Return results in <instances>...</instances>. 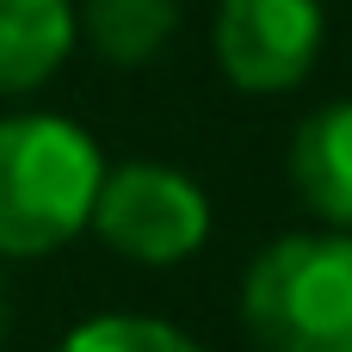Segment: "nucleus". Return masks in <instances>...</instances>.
<instances>
[{
  "label": "nucleus",
  "instance_id": "nucleus-1",
  "mask_svg": "<svg viewBox=\"0 0 352 352\" xmlns=\"http://www.w3.org/2000/svg\"><path fill=\"white\" fill-rule=\"evenodd\" d=\"M99 142L62 111L0 118V260H43L93 223Z\"/></svg>",
  "mask_w": 352,
  "mask_h": 352
},
{
  "label": "nucleus",
  "instance_id": "nucleus-2",
  "mask_svg": "<svg viewBox=\"0 0 352 352\" xmlns=\"http://www.w3.org/2000/svg\"><path fill=\"white\" fill-rule=\"evenodd\" d=\"M241 328L260 352H352V235H278L241 278Z\"/></svg>",
  "mask_w": 352,
  "mask_h": 352
},
{
  "label": "nucleus",
  "instance_id": "nucleus-3",
  "mask_svg": "<svg viewBox=\"0 0 352 352\" xmlns=\"http://www.w3.org/2000/svg\"><path fill=\"white\" fill-rule=\"evenodd\" d=\"M87 229L136 266H179L210 241V198L167 161H124L105 167Z\"/></svg>",
  "mask_w": 352,
  "mask_h": 352
},
{
  "label": "nucleus",
  "instance_id": "nucleus-4",
  "mask_svg": "<svg viewBox=\"0 0 352 352\" xmlns=\"http://www.w3.org/2000/svg\"><path fill=\"white\" fill-rule=\"evenodd\" d=\"M210 37L223 80L235 93L272 99L309 80L328 37V12L322 0H223Z\"/></svg>",
  "mask_w": 352,
  "mask_h": 352
},
{
  "label": "nucleus",
  "instance_id": "nucleus-5",
  "mask_svg": "<svg viewBox=\"0 0 352 352\" xmlns=\"http://www.w3.org/2000/svg\"><path fill=\"white\" fill-rule=\"evenodd\" d=\"M291 186L297 198L328 223L352 235V99H334V105H316L297 136H291Z\"/></svg>",
  "mask_w": 352,
  "mask_h": 352
},
{
  "label": "nucleus",
  "instance_id": "nucleus-6",
  "mask_svg": "<svg viewBox=\"0 0 352 352\" xmlns=\"http://www.w3.org/2000/svg\"><path fill=\"white\" fill-rule=\"evenodd\" d=\"M74 56V0H0V93H37Z\"/></svg>",
  "mask_w": 352,
  "mask_h": 352
},
{
  "label": "nucleus",
  "instance_id": "nucleus-7",
  "mask_svg": "<svg viewBox=\"0 0 352 352\" xmlns=\"http://www.w3.org/2000/svg\"><path fill=\"white\" fill-rule=\"evenodd\" d=\"M179 37V0H74V43L111 68H142Z\"/></svg>",
  "mask_w": 352,
  "mask_h": 352
},
{
  "label": "nucleus",
  "instance_id": "nucleus-8",
  "mask_svg": "<svg viewBox=\"0 0 352 352\" xmlns=\"http://www.w3.org/2000/svg\"><path fill=\"white\" fill-rule=\"evenodd\" d=\"M56 352H204V346L192 334H179L173 322H155V316H93Z\"/></svg>",
  "mask_w": 352,
  "mask_h": 352
},
{
  "label": "nucleus",
  "instance_id": "nucleus-9",
  "mask_svg": "<svg viewBox=\"0 0 352 352\" xmlns=\"http://www.w3.org/2000/svg\"><path fill=\"white\" fill-rule=\"evenodd\" d=\"M0 340H6V285H0Z\"/></svg>",
  "mask_w": 352,
  "mask_h": 352
}]
</instances>
